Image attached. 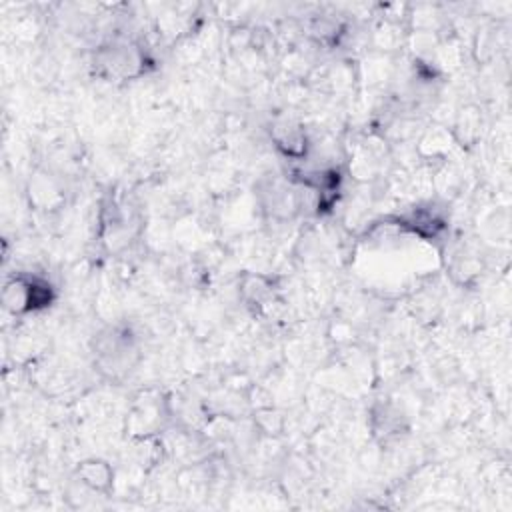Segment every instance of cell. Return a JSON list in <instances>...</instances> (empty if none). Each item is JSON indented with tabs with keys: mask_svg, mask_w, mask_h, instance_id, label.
Wrapping results in <instances>:
<instances>
[{
	"mask_svg": "<svg viewBox=\"0 0 512 512\" xmlns=\"http://www.w3.org/2000/svg\"><path fill=\"white\" fill-rule=\"evenodd\" d=\"M94 64L104 78H136L146 68V56L130 40H110L96 50Z\"/></svg>",
	"mask_w": 512,
	"mask_h": 512,
	"instance_id": "obj_1",
	"label": "cell"
},
{
	"mask_svg": "<svg viewBox=\"0 0 512 512\" xmlns=\"http://www.w3.org/2000/svg\"><path fill=\"white\" fill-rule=\"evenodd\" d=\"M96 364L108 376L130 370L136 356V342L128 328H108L96 338Z\"/></svg>",
	"mask_w": 512,
	"mask_h": 512,
	"instance_id": "obj_2",
	"label": "cell"
},
{
	"mask_svg": "<svg viewBox=\"0 0 512 512\" xmlns=\"http://www.w3.org/2000/svg\"><path fill=\"white\" fill-rule=\"evenodd\" d=\"M2 298L10 312L22 314L48 306L52 300V288L38 276H16L4 286Z\"/></svg>",
	"mask_w": 512,
	"mask_h": 512,
	"instance_id": "obj_3",
	"label": "cell"
},
{
	"mask_svg": "<svg viewBox=\"0 0 512 512\" xmlns=\"http://www.w3.org/2000/svg\"><path fill=\"white\" fill-rule=\"evenodd\" d=\"M260 204L272 218L286 220L298 212L300 200L298 192L292 186L280 180H272L260 190Z\"/></svg>",
	"mask_w": 512,
	"mask_h": 512,
	"instance_id": "obj_4",
	"label": "cell"
},
{
	"mask_svg": "<svg viewBox=\"0 0 512 512\" xmlns=\"http://www.w3.org/2000/svg\"><path fill=\"white\" fill-rule=\"evenodd\" d=\"M270 136H272L276 148L284 156H290V158H296V160L306 156L308 138H306L304 128L298 122H294V120H278L272 126Z\"/></svg>",
	"mask_w": 512,
	"mask_h": 512,
	"instance_id": "obj_5",
	"label": "cell"
},
{
	"mask_svg": "<svg viewBox=\"0 0 512 512\" xmlns=\"http://www.w3.org/2000/svg\"><path fill=\"white\" fill-rule=\"evenodd\" d=\"M78 476L82 484H86L96 492H108L112 486V470L106 462H100V460L82 462L78 466Z\"/></svg>",
	"mask_w": 512,
	"mask_h": 512,
	"instance_id": "obj_6",
	"label": "cell"
}]
</instances>
